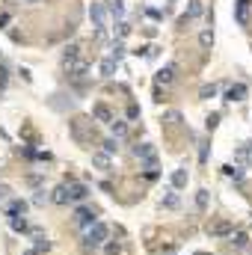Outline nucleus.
I'll use <instances>...</instances> for the list:
<instances>
[{
  "label": "nucleus",
  "mask_w": 252,
  "mask_h": 255,
  "mask_svg": "<svg viewBox=\"0 0 252 255\" xmlns=\"http://www.w3.org/2000/svg\"><path fill=\"white\" fill-rule=\"evenodd\" d=\"M175 205H178V199H175V196H172V193H169V196H166V199H163V208H175Z\"/></svg>",
  "instance_id": "nucleus-30"
},
{
  "label": "nucleus",
  "mask_w": 252,
  "mask_h": 255,
  "mask_svg": "<svg viewBox=\"0 0 252 255\" xmlns=\"http://www.w3.org/2000/svg\"><path fill=\"white\" fill-rule=\"evenodd\" d=\"M6 196H9V187H6V184H0V202H3Z\"/></svg>",
  "instance_id": "nucleus-33"
},
{
  "label": "nucleus",
  "mask_w": 252,
  "mask_h": 255,
  "mask_svg": "<svg viewBox=\"0 0 252 255\" xmlns=\"http://www.w3.org/2000/svg\"><path fill=\"white\" fill-rule=\"evenodd\" d=\"M229 232H232V226H229V223H220L217 229H211V235H229Z\"/></svg>",
  "instance_id": "nucleus-27"
},
{
  "label": "nucleus",
  "mask_w": 252,
  "mask_h": 255,
  "mask_svg": "<svg viewBox=\"0 0 252 255\" xmlns=\"http://www.w3.org/2000/svg\"><path fill=\"white\" fill-rule=\"evenodd\" d=\"M6 80H9V71H6V68H3V65H0V89H3V86H6Z\"/></svg>",
  "instance_id": "nucleus-31"
},
{
  "label": "nucleus",
  "mask_w": 252,
  "mask_h": 255,
  "mask_svg": "<svg viewBox=\"0 0 252 255\" xmlns=\"http://www.w3.org/2000/svg\"><path fill=\"white\" fill-rule=\"evenodd\" d=\"M217 122H220V113H211V116H208V130H214Z\"/></svg>",
  "instance_id": "nucleus-29"
},
{
  "label": "nucleus",
  "mask_w": 252,
  "mask_h": 255,
  "mask_svg": "<svg viewBox=\"0 0 252 255\" xmlns=\"http://www.w3.org/2000/svg\"><path fill=\"white\" fill-rule=\"evenodd\" d=\"M24 3H39V0H24Z\"/></svg>",
  "instance_id": "nucleus-36"
},
{
  "label": "nucleus",
  "mask_w": 252,
  "mask_h": 255,
  "mask_svg": "<svg viewBox=\"0 0 252 255\" xmlns=\"http://www.w3.org/2000/svg\"><path fill=\"white\" fill-rule=\"evenodd\" d=\"M199 15H202V3H199V0H190L187 3V15H184V18L193 21V18H199Z\"/></svg>",
  "instance_id": "nucleus-15"
},
{
  "label": "nucleus",
  "mask_w": 252,
  "mask_h": 255,
  "mask_svg": "<svg viewBox=\"0 0 252 255\" xmlns=\"http://www.w3.org/2000/svg\"><path fill=\"white\" fill-rule=\"evenodd\" d=\"M110 130H113V139H125V136H127V122L113 119V122H110Z\"/></svg>",
  "instance_id": "nucleus-10"
},
{
  "label": "nucleus",
  "mask_w": 252,
  "mask_h": 255,
  "mask_svg": "<svg viewBox=\"0 0 252 255\" xmlns=\"http://www.w3.org/2000/svg\"><path fill=\"white\" fill-rule=\"evenodd\" d=\"M133 154H136V157H142V160H145V157H151V154H154V148H151V145H148V142H142V145H133Z\"/></svg>",
  "instance_id": "nucleus-17"
},
{
  "label": "nucleus",
  "mask_w": 252,
  "mask_h": 255,
  "mask_svg": "<svg viewBox=\"0 0 252 255\" xmlns=\"http://www.w3.org/2000/svg\"><path fill=\"white\" fill-rule=\"evenodd\" d=\"M196 205H199V211H205V208H208V190H199V196H196Z\"/></svg>",
  "instance_id": "nucleus-25"
},
{
  "label": "nucleus",
  "mask_w": 252,
  "mask_h": 255,
  "mask_svg": "<svg viewBox=\"0 0 252 255\" xmlns=\"http://www.w3.org/2000/svg\"><path fill=\"white\" fill-rule=\"evenodd\" d=\"M89 18H92V24H95L98 30H104V21H107V9H104V3H92V6H89Z\"/></svg>",
  "instance_id": "nucleus-5"
},
{
  "label": "nucleus",
  "mask_w": 252,
  "mask_h": 255,
  "mask_svg": "<svg viewBox=\"0 0 252 255\" xmlns=\"http://www.w3.org/2000/svg\"><path fill=\"white\" fill-rule=\"evenodd\" d=\"M110 15H113V18H122V15H125V6H122V0L110 3Z\"/></svg>",
  "instance_id": "nucleus-23"
},
{
  "label": "nucleus",
  "mask_w": 252,
  "mask_h": 255,
  "mask_svg": "<svg viewBox=\"0 0 252 255\" xmlns=\"http://www.w3.org/2000/svg\"><path fill=\"white\" fill-rule=\"evenodd\" d=\"M77 51H80L77 45H65V51H63V63L68 65L71 60H74V57H77Z\"/></svg>",
  "instance_id": "nucleus-19"
},
{
  "label": "nucleus",
  "mask_w": 252,
  "mask_h": 255,
  "mask_svg": "<svg viewBox=\"0 0 252 255\" xmlns=\"http://www.w3.org/2000/svg\"><path fill=\"white\" fill-rule=\"evenodd\" d=\"M116 60H113V57H107V60H104V63H101V77H113V71H116Z\"/></svg>",
  "instance_id": "nucleus-16"
},
{
  "label": "nucleus",
  "mask_w": 252,
  "mask_h": 255,
  "mask_svg": "<svg viewBox=\"0 0 252 255\" xmlns=\"http://www.w3.org/2000/svg\"><path fill=\"white\" fill-rule=\"evenodd\" d=\"M175 74H178V65H175V63L163 65V68L157 71V86H169V83L175 80Z\"/></svg>",
  "instance_id": "nucleus-6"
},
{
  "label": "nucleus",
  "mask_w": 252,
  "mask_h": 255,
  "mask_svg": "<svg viewBox=\"0 0 252 255\" xmlns=\"http://www.w3.org/2000/svg\"><path fill=\"white\" fill-rule=\"evenodd\" d=\"M247 154L252 157V142H247Z\"/></svg>",
  "instance_id": "nucleus-34"
},
{
  "label": "nucleus",
  "mask_w": 252,
  "mask_h": 255,
  "mask_svg": "<svg viewBox=\"0 0 252 255\" xmlns=\"http://www.w3.org/2000/svg\"><path fill=\"white\" fill-rule=\"evenodd\" d=\"M92 116H95L98 122H107V125L113 122V113L107 110V104H95V107H92Z\"/></svg>",
  "instance_id": "nucleus-9"
},
{
  "label": "nucleus",
  "mask_w": 252,
  "mask_h": 255,
  "mask_svg": "<svg viewBox=\"0 0 252 255\" xmlns=\"http://www.w3.org/2000/svg\"><path fill=\"white\" fill-rule=\"evenodd\" d=\"M24 211H27V202L24 199H12L6 205V217H24Z\"/></svg>",
  "instance_id": "nucleus-8"
},
{
  "label": "nucleus",
  "mask_w": 252,
  "mask_h": 255,
  "mask_svg": "<svg viewBox=\"0 0 252 255\" xmlns=\"http://www.w3.org/2000/svg\"><path fill=\"white\" fill-rule=\"evenodd\" d=\"M199 95H202V98H214V95H217V86H214V83H211V86H202Z\"/></svg>",
  "instance_id": "nucleus-26"
},
{
  "label": "nucleus",
  "mask_w": 252,
  "mask_h": 255,
  "mask_svg": "<svg viewBox=\"0 0 252 255\" xmlns=\"http://www.w3.org/2000/svg\"><path fill=\"white\" fill-rule=\"evenodd\" d=\"M107 238H110V229H107L104 223H95V226H89V232H86V238H83V253H92V250H98L101 244H107Z\"/></svg>",
  "instance_id": "nucleus-1"
},
{
  "label": "nucleus",
  "mask_w": 252,
  "mask_h": 255,
  "mask_svg": "<svg viewBox=\"0 0 252 255\" xmlns=\"http://www.w3.org/2000/svg\"><path fill=\"white\" fill-rule=\"evenodd\" d=\"M65 187H68V205L83 202V199L89 196V187H86L83 181H71V184H65Z\"/></svg>",
  "instance_id": "nucleus-4"
},
{
  "label": "nucleus",
  "mask_w": 252,
  "mask_h": 255,
  "mask_svg": "<svg viewBox=\"0 0 252 255\" xmlns=\"http://www.w3.org/2000/svg\"><path fill=\"white\" fill-rule=\"evenodd\" d=\"M223 169H226V175H229V178H235V181H241V178H244V169H241V166H232V163H229V166H223Z\"/></svg>",
  "instance_id": "nucleus-21"
},
{
  "label": "nucleus",
  "mask_w": 252,
  "mask_h": 255,
  "mask_svg": "<svg viewBox=\"0 0 252 255\" xmlns=\"http://www.w3.org/2000/svg\"><path fill=\"white\" fill-rule=\"evenodd\" d=\"M24 255H39V253H36V250H27V253H24Z\"/></svg>",
  "instance_id": "nucleus-35"
},
{
  "label": "nucleus",
  "mask_w": 252,
  "mask_h": 255,
  "mask_svg": "<svg viewBox=\"0 0 252 255\" xmlns=\"http://www.w3.org/2000/svg\"><path fill=\"white\" fill-rule=\"evenodd\" d=\"M33 238H36V253H48L51 250V244H48V238L42 232H33Z\"/></svg>",
  "instance_id": "nucleus-14"
},
{
  "label": "nucleus",
  "mask_w": 252,
  "mask_h": 255,
  "mask_svg": "<svg viewBox=\"0 0 252 255\" xmlns=\"http://www.w3.org/2000/svg\"><path fill=\"white\" fill-rule=\"evenodd\" d=\"M101 145H104V154H116V151H119V139H113V136H110V139H104Z\"/></svg>",
  "instance_id": "nucleus-20"
},
{
  "label": "nucleus",
  "mask_w": 252,
  "mask_h": 255,
  "mask_svg": "<svg viewBox=\"0 0 252 255\" xmlns=\"http://www.w3.org/2000/svg\"><path fill=\"white\" fill-rule=\"evenodd\" d=\"M250 18H252V0H238L235 3V21L241 27H250Z\"/></svg>",
  "instance_id": "nucleus-3"
},
{
  "label": "nucleus",
  "mask_w": 252,
  "mask_h": 255,
  "mask_svg": "<svg viewBox=\"0 0 252 255\" xmlns=\"http://www.w3.org/2000/svg\"><path fill=\"white\" fill-rule=\"evenodd\" d=\"M247 95H250V89H247L244 83H235V86L226 89V101H244Z\"/></svg>",
  "instance_id": "nucleus-7"
},
{
  "label": "nucleus",
  "mask_w": 252,
  "mask_h": 255,
  "mask_svg": "<svg viewBox=\"0 0 252 255\" xmlns=\"http://www.w3.org/2000/svg\"><path fill=\"white\" fill-rule=\"evenodd\" d=\"M95 208H74V223L80 226V229H89V226H95L98 220H95Z\"/></svg>",
  "instance_id": "nucleus-2"
},
{
  "label": "nucleus",
  "mask_w": 252,
  "mask_h": 255,
  "mask_svg": "<svg viewBox=\"0 0 252 255\" xmlns=\"http://www.w3.org/2000/svg\"><path fill=\"white\" fill-rule=\"evenodd\" d=\"M127 119H139V107L136 104H127Z\"/></svg>",
  "instance_id": "nucleus-28"
},
{
  "label": "nucleus",
  "mask_w": 252,
  "mask_h": 255,
  "mask_svg": "<svg viewBox=\"0 0 252 255\" xmlns=\"http://www.w3.org/2000/svg\"><path fill=\"white\" fill-rule=\"evenodd\" d=\"M184 184H187V172H184V169L172 172V187H184Z\"/></svg>",
  "instance_id": "nucleus-22"
},
{
  "label": "nucleus",
  "mask_w": 252,
  "mask_h": 255,
  "mask_svg": "<svg viewBox=\"0 0 252 255\" xmlns=\"http://www.w3.org/2000/svg\"><path fill=\"white\" fill-rule=\"evenodd\" d=\"M9 226H12V232H27V220L24 217H9Z\"/></svg>",
  "instance_id": "nucleus-18"
},
{
  "label": "nucleus",
  "mask_w": 252,
  "mask_h": 255,
  "mask_svg": "<svg viewBox=\"0 0 252 255\" xmlns=\"http://www.w3.org/2000/svg\"><path fill=\"white\" fill-rule=\"evenodd\" d=\"M199 45H202V51H211V45H214V30H202V33H199Z\"/></svg>",
  "instance_id": "nucleus-13"
},
{
  "label": "nucleus",
  "mask_w": 252,
  "mask_h": 255,
  "mask_svg": "<svg viewBox=\"0 0 252 255\" xmlns=\"http://www.w3.org/2000/svg\"><path fill=\"white\" fill-rule=\"evenodd\" d=\"M92 163L98 166V169H110V154H104V151H92Z\"/></svg>",
  "instance_id": "nucleus-11"
},
{
  "label": "nucleus",
  "mask_w": 252,
  "mask_h": 255,
  "mask_svg": "<svg viewBox=\"0 0 252 255\" xmlns=\"http://www.w3.org/2000/svg\"><path fill=\"white\" fill-rule=\"evenodd\" d=\"M51 202H57V205H68V187H65V184H60L57 190L51 193Z\"/></svg>",
  "instance_id": "nucleus-12"
},
{
  "label": "nucleus",
  "mask_w": 252,
  "mask_h": 255,
  "mask_svg": "<svg viewBox=\"0 0 252 255\" xmlns=\"http://www.w3.org/2000/svg\"><path fill=\"white\" fill-rule=\"evenodd\" d=\"M9 21H12V15H9V12H3V15H0V27H6Z\"/></svg>",
  "instance_id": "nucleus-32"
},
{
  "label": "nucleus",
  "mask_w": 252,
  "mask_h": 255,
  "mask_svg": "<svg viewBox=\"0 0 252 255\" xmlns=\"http://www.w3.org/2000/svg\"><path fill=\"white\" fill-rule=\"evenodd\" d=\"M104 255H122V244H104Z\"/></svg>",
  "instance_id": "nucleus-24"
}]
</instances>
